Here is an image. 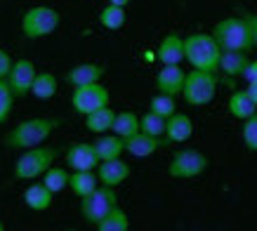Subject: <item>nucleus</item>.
Segmentation results:
<instances>
[{"label":"nucleus","instance_id":"15","mask_svg":"<svg viewBox=\"0 0 257 231\" xmlns=\"http://www.w3.org/2000/svg\"><path fill=\"white\" fill-rule=\"evenodd\" d=\"M165 144V139L147 135V132H135L133 137L125 139V154H130L133 158H149L154 156L158 149Z\"/></svg>","mask_w":257,"mask_h":231},{"label":"nucleus","instance_id":"20","mask_svg":"<svg viewBox=\"0 0 257 231\" xmlns=\"http://www.w3.org/2000/svg\"><path fill=\"white\" fill-rule=\"evenodd\" d=\"M97 186H99V179H97L94 170H73V172H69V189L73 196L83 198L87 193H92Z\"/></svg>","mask_w":257,"mask_h":231},{"label":"nucleus","instance_id":"1","mask_svg":"<svg viewBox=\"0 0 257 231\" xmlns=\"http://www.w3.org/2000/svg\"><path fill=\"white\" fill-rule=\"evenodd\" d=\"M62 125L59 118H29V121H22L19 125L10 128L5 135H3V144L12 151H24V149L38 147V144H45L47 137L52 135Z\"/></svg>","mask_w":257,"mask_h":231},{"label":"nucleus","instance_id":"35","mask_svg":"<svg viewBox=\"0 0 257 231\" xmlns=\"http://www.w3.org/2000/svg\"><path fill=\"white\" fill-rule=\"evenodd\" d=\"M10 69H12V57H10V52L0 50V78H8Z\"/></svg>","mask_w":257,"mask_h":231},{"label":"nucleus","instance_id":"26","mask_svg":"<svg viewBox=\"0 0 257 231\" xmlns=\"http://www.w3.org/2000/svg\"><path fill=\"white\" fill-rule=\"evenodd\" d=\"M257 111V104L248 97L245 90H236L231 97H229V113L238 118V121H245L248 116H252Z\"/></svg>","mask_w":257,"mask_h":231},{"label":"nucleus","instance_id":"13","mask_svg":"<svg viewBox=\"0 0 257 231\" xmlns=\"http://www.w3.org/2000/svg\"><path fill=\"white\" fill-rule=\"evenodd\" d=\"M191 135H194V121H191V116L175 111L170 118H165L163 137L168 144H184L187 139H191Z\"/></svg>","mask_w":257,"mask_h":231},{"label":"nucleus","instance_id":"34","mask_svg":"<svg viewBox=\"0 0 257 231\" xmlns=\"http://www.w3.org/2000/svg\"><path fill=\"white\" fill-rule=\"evenodd\" d=\"M241 78L245 80V83H255L257 80V59H248V64H245V69H243Z\"/></svg>","mask_w":257,"mask_h":231},{"label":"nucleus","instance_id":"23","mask_svg":"<svg viewBox=\"0 0 257 231\" xmlns=\"http://www.w3.org/2000/svg\"><path fill=\"white\" fill-rule=\"evenodd\" d=\"M113 118H116V111L111 106H101L97 111L85 116V128L92 135H104V132L111 130V125H113Z\"/></svg>","mask_w":257,"mask_h":231},{"label":"nucleus","instance_id":"16","mask_svg":"<svg viewBox=\"0 0 257 231\" xmlns=\"http://www.w3.org/2000/svg\"><path fill=\"white\" fill-rule=\"evenodd\" d=\"M106 73V66L104 64H78L73 69L66 71V83L78 87V85H90V83H99Z\"/></svg>","mask_w":257,"mask_h":231},{"label":"nucleus","instance_id":"27","mask_svg":"<svg viewBox=\"0 0 257 231\" xmlns=\"http://www.w3.org/2000/svg\"><path fill=\"white\" fill-rule=\"evenodd\" d=\"M125 8H118V5H106V8L99 10V24L104 29H109V31H118V29H123L125 26Z\"/></svg>","mask_w":257,"mask_h":231},{"label":"nucleus","instance_id":"11","mask_svg":"<svg viewBox=\"0 0 257 231\" xmlns=\"http://www.w3.org/2000/svg\"><path fill=\"white\" fill-rule=\"evenodd\" d=\"M64 158H66V165L71 170H94L97 163H99L92 142H73V144H69Z\"/></svg>","mask_w":257,"mask_h":231},{"label":"nucleus","instance_id":"31","mask_svg":"<svg viewBox=\"0 0 257 231\" xmlns=\"http://www.w3.org/2000/svg\"><path fill=\"white\" fill-rule=\"evenodd\" d=\"M243 144L250 154H257V111L243 121Z\"/></svg>","mask_w":257,"mask_h":231},{"label":"nucleus","instance_id":"37","mask_svg":"<svg viewBox=\"0 0 257 231\" xmlns=\"http://www.w3.org/2000/svg\"><path fill=\"white\" fill-rule=\"evenodd\" d=\"M109 3H111V5H118V8H127L133 0H109Z\"/></svg>","mask_w":257,"mask_h":231},{"label":"nucleus","instance_id":"3","mask_svg":"<svg viewBox=\"0 0 257 231\" xmlns=\"http://www.w3.org/2000/svg\"><path fill=\"white\" fill-rule=\"evenodd\" d=\"M219 52L222 50L210 33H189L184 38V59L191 64V69L217 73Z\"/></svg>","mask_w":257,"mask_h":231},{"label":"nucleus","instance_id":"18","mask_svg":"<svg viewBox=\"0 0 257 231\" xmlns=\"http://www.w3.org/2000/svg\"><path fill=\"white\" fill-rule=\"evenodd\" d=\"M248 59H250L248 52H241V50H222L217 59V69L229 78H241Z\"/></svg>","mask_w":257,"mask_h":231},{"label":"nucleus","instance_id":"22","mask_svg":"<svg viewBox=\"0 0 257 231\" xmlns=\"http://www.w3.org/2000/svg\"><path fill=\"white\" fill-rule=\"evenodd\" d=\"M57 85L59 83H57V76L52 71H40V73H36V78H33L31 94L40 101H47L57 94Z\"/></svg>","mask_w":257,"mask_h":231},{"label":"nucleus","instance_id":"9","mask_svg":"<svg viewBox=\"0 0 257 231\" xmlns=\"http://www.w3.org/2000/svg\"><path fill=\"white\" fill-rule=\"evenodd\" d=\"M109 104H111L109 87L101 85V80L99 83H90V85H78L71 92V106L80 116L92 113V111H97L101 106H109Z\"/></svg>","mask_w":257,"mask_h":231},{"label":"nucleus","instance_id":"6","mask_svg":"<svg viewBox=\"0 0 257 231\" xmlns=\"http://www.w3.org/2000/svg\"><path fill=\"white\" fill-rule=\"evenodd\" d=\"M62 17L55 8H47V5H33L22 15V33L24 38L29 40H38L47 38L59 29Z\"/></svg>","mask_w":257,"mask_h":231},{"label":"nucleus","instance_id":"38","mask_svg":"<svg viewBox=\"0 0 257 231\" xmlns=\"http://www.w3.org/2000/svg\"><path fill=\"white\" fill-rule=\"evenodd\" d=\"M0 231H5V224H3V222H0Z\"/></svg>","mask_w":257,"mask_h":231},{"label":"nucleus","instance_id":"32","mask_svg":"<svg viewBox=\"0 0 257 231\" xmlns=\"http://www.w3.org/2000/svg\"><path fill=\"white\" fill-rule=\"evenodd\" d=\"M12 106H15V94H12V90H10L8 80H5V78H0V125L10 118Z\"/></svg>","mask_w":257,"mask_h":231},{"label":"nucleus","instance_id":"17","mask_svg":"<svg viewBox=\"0 0 257 231\" xmlns=\"http://www.w3.org/2000/svg\"><path fill=\"white\" fill-rule=\"evenodd\" d=\"M156 59L161 64H182L184 59V38L177 33H168L156 50Z\"/></svg>","mask_w":257,"mask_h":231},{"label":"nucleus","instance_id":"29","mask_svg":"<svg viewBox=\"0 0 257 231\" xmlns=\"http://www.w3.org/2000/svg\"><path fill=\"white\" fill-rule=\"evenodd\" d=\"M149 111H154V113L163 116V118H170L175 111H177V104H175V97H170V94H163L158 92L151 97V101H149Z\"/></svg>","mask_w":257,"mask_h":231},{"label":"nucleus","instance_id":"14","mask_svg":"<svg viewBox=\"0 0 257 231\" xmlns=\"http://www.w3.org/2000/svg\"><path fill=\"white\" fill-rule=\"evenodd\" d=\"M184 76H187V71L179 69V64H163L161 71L156 73V90L163 94H170V97H179Z\"/></svg>","mask_w":257,"mask_h":231},{"label":"nucleus","instance_id":"4","mask_svg":"<svg viewBox=\"0 0 257 231\" xmlns=\"http://www.w3.org/2000/svg\"><path fill=\"white\" fill-rule=\"evenodd\" d=\"M210 36L215 38L219 50H241V52H250L252 50L250 29H248V22L243 19V15L226 17V19L217 22Z\"/></svg>","mask_w":257,"mask_h":231},{"label":"nucleus","instance_id":"19","mask_svg":"<svg viewBox=\"0 0 257 231\" xmlns=\"http://www.w3.org/2000/svg\"><path fill=\"white\" fill-rule=\"evenodd\" d=\"M97 158L99 161H109V158H120L125 154V139L118 135H97V139L92 142Z\"/></svg>","mask_w":257,"mask_h":231},{"label":"nucleus","instance_id":"5","mask_svg":"<svg viewBox=\"0 0 257 231\" xmlns=\"http://www.w3.org/2000/svg\"><path fill=\"white\" fill-rule=\"evenodd\" d=\"M217 94V78L212 71L194 69L184 76L182 97L189 106H208Z\"/></svg>","mask_w":257,"mask_h":231},{"label":"nucleus","instance_id":"28","mask_svg":"<svg viewBox=\"0 0 257 231\" xmlns=\"http://www.w3.org/2000/svg\"><path fill=\"white\" fill-rule=\"evenodd\" d=\"M43 184L52 193L64 191V189L69 186V170L59 168V165H50V168L43 172Z\"/></svg>","mask_w":257,"mask_h":231},{"label":"nucleus","instance_id":"2","mask_svg":"<svg viewBox=\"0 0 257 231\" xmlns=\"http://www.w3.org/2000/svg\"><path fill=\"white\" fill-rule=\"evenodd\" d=\"M57 156H59V151H57L55 147H43V144H38V147L24 149L22 156L15 161L12 175H15V179H19V182H33V179L43 177V172H45L50 165H55Z\"/></svg>","mask_w":257,"mask_h":231},{"label":"nucleus","instance_id":"33","mask_svg":"<svg viewBox=\"0 0 257 231\" xmlns=\"http://www.w3.org/2000/svg\"><path fill=\"white\" fill-rule=\"evenodd\" d=\"M243 19L248 22V29H250V43H252V50H257V15L252 12H241Z\"/></svg>","mask_w":257,"mask_h":231},{"label":"nucleus","instance_id":"24","mask_svg":"<svg viewBox=\"0 0 257 231\" xmlns=\"http://www.w3.org/2000/svg\"><path fill=\"white\" fill-rule=\"evenodd\" d=\"M94 226L99 231H127L130 229V217H127V212L120 205H116V208H111L106 215L101 217Z\"/></svg>","mask_w":257,"mask_h":231},{"label":"nucleus","instance_id":"7","mask_svg":"<svg viewBox=\"0 0 257 231\" xmlns=\"http://www.w3.org/2000/svg\"><path fill=\"white\" fill-rule=\"evenodd\" d=\"M210 168V158L198 149H179L168 163V175L172 179H196Z\"/></svg>","mask_w":257,"mask_h":231},{"label":"nucleus","instance_id":"8","mask_svg":"<svg viewBox=\"0 0 257 231\" xmlns=\"http://www.w3.org/2000/svg\"><path fill=\"white\" fill-rule=\"evenodd\" d=\"M116 205H118L116 189H113V186L99 184L92 193H87V196L80 198V215L85 217V222H90L94 226L101 217L106 215L111 208H116Z\"/></svg>","mask_w":257,"mask_h":231},{"label":"nucleus","instance_id":"36","mask_svg":"<svg viewBox=\"0 0 257 231\" xmlns=\"http://www.w3.org/2000/svg\"><path fill=\"white\" fill-rule=\"evenodd\" d=\"M245 92H248V97L257 104V80H255V83H248V87H245Z\"/></svg>","mask_w":257,"mask_h":231},{"label":"nucleus","instance_id":"21","mask_svg":"<svg viewBox=\"0 0 257 231\" xmlns=\"http://www.w3.org/2000/svg\"><path fill=\"white\" fill-rule=\"evenodd\" d=\"M52 198H55V193L50 191L43 182H40V184H29L26 191H24V203H26V208L33 210V212L47 210L52 205Z\"/></svg>","mask_w":257,"mask_h":231},{"label":"nucleus","instance_id":"30","mask_svg":"<svg viewBox=\"0 0 257 231\" xmlns=\"http://www.w3.org/2000/svg\"><path fill=\"white\" fill-rule=\"evenodd\" d=\"M140 130L147 132V135H154V137H163L165 118L163 116H158V113H154V111H147V113L140 118Z\"/></svg>","mask_w":257,"mask_h":231},{"label":"nucleus","instance_id":"25","mask_svg":"<svg viewBox=\"0 0 257 231\" xmlns=\"http://www.w3.org/2000/svg\"><path fill=\"white\" fill-rule=\"evenodd\" d=\"M111 132L123 139L133 137L135 132H140V116L135 113V111H120V113H116L113 125H111Z\"/></svg>","mask_w":257,"mask_h":231},{"label":"nucleus","instance_id":"10","mask_svg":"<svg viewBox=\"0 0 257 231\" xmlns=\"http://www.w3.org/2000/svg\"><path fill=\"white\" fill-rule=\"evenodd\" d=\"M36 73H38V71H36V64H33L31 59H17V62H12V69H10L5 80H8L15 99L31 94V85H33Z\"/></svg>","mask_w":257,"mask_h":231},{"label":"nucleus","instance_id":"12","mask_svg":"<svg viewBox=\"0 0 257 231\" xmlns=\"http://www.w3.org/2000/svg\"><path fill=\"white\" fill-rule=\"evenodd\" d=\"M97 179L104 186H120L125 179L130 177V165L123 158H109V161H99L97 163Z\"/></svg>","mask_w":257,"mask_h":231}]
</instances>
